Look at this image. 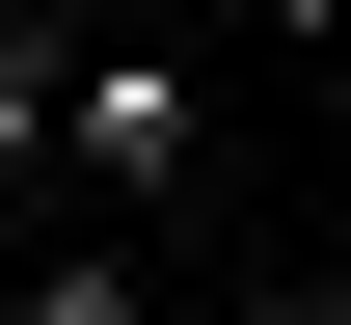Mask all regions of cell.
Segmentation results:
<instances>
[{
    "instance_id": "1",
    "label": "cell",
    "mask_w": 351,
    "mask_h": 325,
    "mask_svg": "<svg viewBox=\"0 0 351 325\" xmlns=\"http://www.w3.org/2000/svg\"><path fill=\"white\" fill-rule=\"evenodd\" d=\"M54 163L162 190V163H189V82H162V54H82V82H54Z\"/></svg>"
},
{
    "instance_id": "2",
    "label": "cell",
    "mask_w": 351,
    "mask_h": 325,
    "mask_svg": "<svg viewBox=\"0 0 351 325\" xmlns=\"http://www.w3.org/2000/svg\"><path fill=\"white\" fill-rule=\"evenodd\" d=\"M27 325H162V298H135V244H82V271H27Z\"/></svg>"
},
{
    "instance_id": "3",
    "label": "cell",
    "mask_w": 351,
    "mask_h": 325,
    "mask_svg": "<svg viewBox=\"0 0 351 325\" xmlns=\"http://www.w3.org/2000/svg\"><path fill=\"white\" fill-rule=\"evenodd\" d=\"M54 82H82V54H27V27H0V163H54Z\"/></svg>"
},
{
    "instance_id": "4",
    "label": "cell",
    "mask_w": 351,
    "mask_h": 325,
    "mask_svg": "<svg viewBox=\"0 0 351 325\" xmlns=\"http://www.w3.org/2000/svg\"><path fill=\"white\" fill-rule=\"evenodd\" d=\"M243 27H270V54H324V27H351V0H243Z\"/></svg>"
},
{
    "instance_id": "5",
    "label": "cell",
    "mask_w": 351,
    "mask_h": 325,
    "mask_svg": "<svg viewBox=\"0 0 351 325\" xmlns=\"http://www.w3.org/2000/svg\"><path fill=\"white\" fill-rule=\"evenodd\" d=\"M270 325H351V271H324V298H270Z\"/></svg>"
}]
</instances>
